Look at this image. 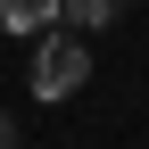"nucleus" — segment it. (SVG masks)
<instances>
[{
    "label": "nucleus",
    "instance_id": "obj_1",
    "mask_svg": "<svg viewBox=\"0 0 149 149\" xmlns=\"http://www.w3.org/2000/svg\"><path fill=\"white\" fill-rule=\"evenodd\" d=\"M83 83H91V42L50 33V42L33 50V100H74Z\"/></svg>",
    "mask_w": 149,
    "mask_h": 149
},
{
    "label": "nucleus",
    "instance_id": "obj_4",
    "mask_svg": "<svg viewBox=\"0 0 149 149\" xmlns=\"http://www.w3.org/2000/svg\"><path fill=\"white\" fill-rule=\"evenodd\" d=\"M0 149H17V124H8V116H0Z\"/></svg>",
    "mask_w": 149,
    "mask_h": 149
},
{
    "label": "nucleus",
    "instance_id": "obj_2",
    "mask_svg": "<svg viewBox=\"0 0 149 149\" xmlns=\"http://www.w3.org/2000/svg\"><path fill=\"white\" fill-rule=\"evenodd\" d=\"M66 0H0V33H58Z\"/></svg>",
    "mask_w": 149,
    "mask_h": 149
},
{
    "label": "nucleus",
    "instance_id": "obj_3",
    "mask_svg": "<svg viewBox=\"0 0 149 149\" xmlns=\"http://www.w3.org/2000/svg\"><path fill=\"white\" fill-rule=\"evenodd\" d=\"M116 8H124V0H66L58 25H66V33H100V25H116Z\"/></svg>",
    "mask_w": 149,
    "mask_h": 149
}]
</instances>
